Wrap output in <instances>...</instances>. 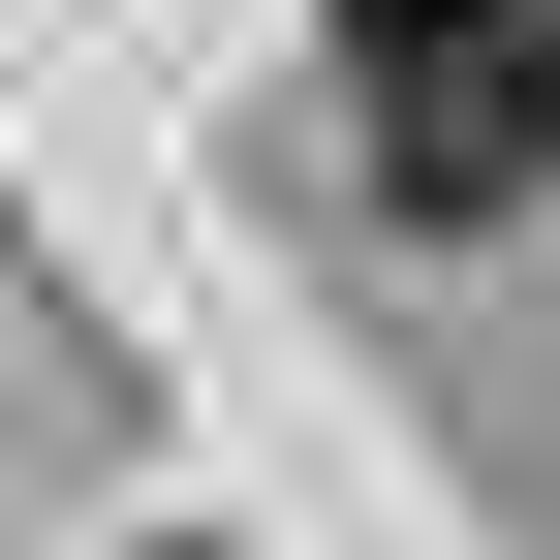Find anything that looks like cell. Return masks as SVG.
Wrapping results in <instances>:
<instances>
[{
	"label": "cell",
	"instance_id": "6da1fadb",
	"mask_svg": "<svg viewBox=\"0 0 560 560\" xmlns=\"http://www.w3.org/2000/svg\"><path fill=\"white\" fill-rule=\"evenodd\" d=\"M342 94H374L405 219H499L529 187V0H342Z\"/></svg>",
	"mask_w": 560,
	"mask_h": 560
},
{
	"label": "cell",
	"instance_id": "7a4b0ae2",
	"mask_svg": "<svg viewBox=\"0 0 560 560\" xmlns=\"http://www.w3.org/2000/svg\"><path fill=\"white\" fill-rule=\"evenodd\" d=\"M529 187H560V0H529Z\"/></svg>",
	"mask_w": 560,
	"mask_h": 560
}]
</instances>
